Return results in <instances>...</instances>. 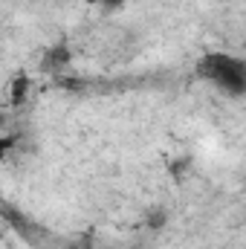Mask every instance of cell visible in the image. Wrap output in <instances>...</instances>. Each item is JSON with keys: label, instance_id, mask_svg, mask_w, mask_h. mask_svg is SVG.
Wrapping results in <instances>:
<instances>
[{"label": "cell", "instance_id": "obj_4", "mask_svg": "<svg viewBox=\"0 0 246 249\" xmlns=\"http://www.w3.org/2000/svg\"><path fill=\"white\" fill-rule=\"evenodd\" d=\"M145 223H148V229H154V232H157V229H162V226L168 223V212H165V209H154V212L148 214V220H145Z\"/></svg>", "mask_w": 246, "mask_h": 249}, {"label": "cell", "instance_id": "obj_7", "mask_svg": "<svg viewBox=\"0 0 246 249\" xmlns=\"http://www.w3.org/2000/svg\"><path fill=\"white\" fill-rule=\"evenodd\" d=\"M70 249H90V244H72Z\"/></svg>", "mask_w": 246, "mask_h": 249}, {"label": "cell", "instance_id": "obj_5", "mask_svg": "<svg viewBox=\"0 0 246 249\" xmlns=\"http://www.w3.org/2000/svg\"><path fill=\"white\" fill-rule=\"evenodd\" d=\"M12 145H15V136H9V133H6V136L0 139V154H9V151H12Z\"/></svg>", "mask_w": 246, "mask_h": 249}, {"label": "cell", "instance_id": "obj_6", "mask_svg": "<svg viewBox=\"0 0 246 249\" xmlns=\"http://www.w3.org/2000/svg\"><path fill=\"white\" fill-rule=\"evenodd\" d=\"M122 3H124V0H102V6H105L107 12H113V9H122Z\"/></svg>", "mask_w": 246, "mask_h": 249}, {"label": "cell", "instance_id": "obj_1", "mask_svg": "<svg viewBox=\"0 0 246 249\" xmlns=\"http://www.w3.org/2000/svg\"><path fill=\"white\" fill-rule=\"evenodd\" d=\"M197 75L226 96H244L246 93V61L223 53H206L197 61Z\"/></svg>", "mask_w": 246, "mask_h": 249}, {"label": "cell", "instance_id": "obj_2", "mask_svg": "<svg viewBox=\"0 0 246 249\" xmlns=\"http://www.w3.org/2000/svg\"><path fill=\"white\" fill-rule=\"evenodd\" d=\"M70 58H72L70 47H67V44H55V47H50V50L44 53L41 67H44V70H50V72H55V70H61L64 64H70Z\"/></svg>", "mask_w": 246, "mask_h": 249}, {"label": "cell", "instance_id": "obj_8", "mask_svg": "<svg viewBox=\"0 0 246 249\" xmlns=\"http://www.w3.org/2000/svg\"><path fill=\"white\" fill-rule=\"evenodd\" d=\"M87 6H102V0H84Z\"/></svg>", "mask_w": 246, "mask_h": 249}, {"label": "cell", "instance_id": "obj_3", "mask_svg": "<svg viewBox=\"0 0 246 249\" xmlns=\"http://www.w3.org/2000/svg\"><path fill=\"white\" fill-rule=\"evenodd\" d=\"M29 87H32V81H29L26 75L12 78V87H9V105H12V107H20V105L26 102V96H29Z\"/></svg>", "mask_w": 246, "mask_h": 249}]
</instances>
